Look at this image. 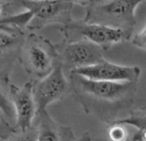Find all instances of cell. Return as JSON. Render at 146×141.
<instances>
[{"label": "cell", "instance_id": "1", "mask_svg": "<svg viewBox=\"0 0 146 141\" xmlns=\"http://www.w3.org/2000/svg\"><path fill=\"white\" fill-rule=\"evenodd\" d=\"M137 82H109L87 78L70 72L71 93L84 111L111 125L131 108Z\"/></svg>", "mask_w": 146, "mask_h": 141}, {"label": "cell", "instance_id": "2", "mask_svg": "<svg viewBox=\"0 0 146 141\" xmlns=\"http://www.w3.org/2000/svg\"><path fill=\"white\" fill-rule=\"evenodd\" d=\"M18 60L26 72L35 79L46 77L59 62L56 45L35 34H30L24 40Z\"/></svg>", "mask_w": 146, "mask_h": 141}, {"label": "cell", "instance_id": "3", "mask_svg": "<svg viewBox=\"0 0 146 141\" xmlns=\"http://www.w3.org/2000/svg\"><path fill=\"white\" fill-rule=\"evenodd\" d=\"M144 0H108L88 5L84 21L132 31L135 11Z\"/></svg>", "mask_w": 146, "mask_h": 141}, {"label": "cell", "instance_id": "4", "mask_svg": "<svg viewBox=\"0 0 146 141\" xmlns=\"http://www.w3.org/2000/svg\"><path fill=\"white\" fill-rule=\"evenodd\" d=\"M61 31L64 41L87 40L99 46L102 50H108L114 44L129 41L132 34L130 30L87 23L84 20H72L64 25Z\"/></svg>", "mask_w": 146, "mask_h": 141}, {"label": "cell", "instance_id": "5", "mask_svg": "<svg viewBox=\"0 0 146 141\" xmlns=\"http://www.w3.org/2000/svg\"><path fill=\"white\" fill-rule=\"evenodd\" d=\"M29 11L33 18L28 25L31 30L39 29L50 23L67 24L72 21L71 11L74 3L68 0H14Z\"/></svg>", "mask_w": 146, "mask_h": 141}, {"label": "cell", "instance_id": "6", "mask_svg": "<svg viewBox=\"0 0 146 141\" xmlns=\"http://www.w3.org/2000/svg\"><path fill=\"white\" fill-rule=\"evenodd\" d=\"M58 53V61L63 68L70 69V72L82 67L93 65L101 62L102 49L95 43L87 40L64 41L56 45Z\"/></svg>", "mask_w": 146, "mask_h": 141}, {"label": "cell", "instance_id": "7", "mask_svg": "<svg viewBox=\"0 0 146 141\" xmlns=\"http://www.w3.org/2000/svg\"><path fill=\"white\" fill-rule=\"evenodd\" d=\"M71 92L70 81L64 74V68L58 62L46 77L33 79V95L37 112L46 109V107L66 97Z\"/></svg>", "mask_w": 146, "mask_h": 141}, {"label": "cell", "instance_id": "8", "mask_svg": "<svg viewBox=\"0 0 146 141\" xmlns=\"http://www.w3.org/2000/svg\"><path fill=\"white\" fill-rule=\"evenodd\" d=\"M70 72L98 81L137 82L141 74V69L138 66L116 65L104 59L97 64L73 70Z\"/></svg>", "mask_w": 146, "mask_h": 141}, {"label": "cell", "instance_id": "9", "mask_svg": "<svg viewBox=\"0 0 146 141\" xmlns=\"http://www.w3.org/2000/svg\"><path fill=\"white\" fill-rule=\"evenodd\" d=\"M10 99L16 113V127L21 131H26L33 126L37 107L33 95V80L26 83L22 88L11 84Z\"/></svg>", "mask_w": 146, "mask_h": 141}, {"label": "cell", "instance_id": "10", "mask_svg": "<svg viewBox=\"0 0 146 141\" xmlns=\"http://www.w3.org/2000/svg\"><path fill=\"white\" fill-rule=\"evenodd\" d=\"M24 40L23 31L11 33L0 29V83L2 84L10 85V76Z\"/></svg>", "mask_w": 146, "mask_h": 141}, {"label": "cell", "instance_id": "11", "mask_svg": "<svg viewBox=\"0 0 146 141\" xmlns=\"http://www.w3.org/2000/svg\"><path fill=\"white\" fill-rule=\"evenodd\" d=\"M33 124L38 130L37 141H77L71 127L56 122L46 109L36 113Z\"/></svg>", "mask_w": 146, "mask_h": 141}, {"label": "cell", "instance_id": "12", "mask_svg": "<svg viewBox=\"0 0 146 141\" xmlns=\"http://www.w3.org/2000/svg\"><path fill=\"white\" fill-rule=\"evenodd\" d=\"M32 18L33 14L29 11L5 18H0V29L11 33L22 31L21 28L28 27Z\"/></svg>", "mask_w": 146, "mask_h": 141}, {"label": "cell", "instance_id": "13", "mask_svg": "<svg viewBox=\"0 0 146 141\" xmlns=\"http://www.w3.org/2000/svg\"><path fill=\"white\" fill-rule=\"evenodd\" d=\"M128 113V116L118 119L113 123L132 126L137 130H146V106L130 109Z\"/></svg>", "mask_w": 146, "mask_h": 141}, {"label": "cell", "instance_id": "14", "mask_svg": "<svg viewBox=\"0 0 146 141\" xmlns=\"http://www.w3.org/2000/svg\"><path fill=\"white\" fill-rule=\"evenodd\" d=\"M38 138V130L35 125L27 129L26 131L18 130L12 134L9 138L2 141H37Z\"/></svg>", "mask_w": 146, "mask_h": 141}, {"label": "cell", "instance_id": "15", "mask_svg": "<svg viewBox=\"0 0 146 141\" xmlns=\"http://www.w3.org/2000/svg\"><path fill=\"white\" fill-rule=\"evenodd\" d=\"M109 141H129L128 133L125 125L113 123L109 125L108 130Z\"/></svg>", "mask_w": 146, "mask_h": 141}, {"label": "cell", "instance_id": "16", "mask_svg": "<svg viewBox=\"0 0 146 141\" xmlns=\"http://www.w3.org/2000/svg\"><path fill=\"white\" fill-rule=\"evenodd\" d=\"M5 114L3 110L0 108V139L5 140L9 138L12 134H14L17 128L16 126H12L5 117Z\"/></svg>", "mask_w": 146, "mask_h": 141}, {"label": "cell", "instance_id": "17", "mask_svg": "<svg viewBox=\"0 0 146 141\" xmlns=\"http://www.w3.org/2000/svg\"><path fill=\"white\" fill-rule=\"evenodd\" d=\"M0 108L3 110L4 114H5L7 118H10V119L15 118L16 113H15V109L12 105V102L10 97H8L6 94H5V92L3 91L1 88H0Z\"/></svg>", "mask_w": 146, "mask_h": 141}, {"label": "cell", "instance_id": "18", "mask_svg": "<svg viewBox=\"0 0 146 141\" xmlns=\"http://www.w3.org/2000/svg\"><path fill=\"white\" fill-rule=\"evenodd\" d=\"M131 43L134 46L146 51V24L141 32L136 34L131 38Z\"/></svg>", "mask_w": 146, "mask_h": 141}, {"label": "cell", "instance_id": "19", "mask_svg": "<svg viewBox=\"0 0 146 141\" xmlns=\"http://www.w3.org/2000/svg\"><path fill=\"white\" fill-rule=\"evenodd\" d=\"M68 1H70L72 3H77L82 5H90L93 3H95L96 0H68Z\"/></svg>", "mask_w": 146, "mask_h": 141}, {"label": "cell", "instance_id": "20", "mask_svg": "<svg viewBox=\"0 0 146 141\" xmlns=\"http://www.w3.org/2000/svg\"><path fill=\"white\" fill-rule=\"evenodd\" d=\"M77 141H91V136H90V134L89 132H85Z\"/></svg>", "mask_w": 146, "mask_h": 141}, {"label": "cell", "instance_id": "21", "mask_svg": "<svg viewBox=\"0 0 146 141\" xmlns=\"http://www.w3.org/2000/svg\"><path fill=\"white\" fill-rule=\"evenodd\" d=\"M2 12H3V5L0 4V15L2 14Z\"/></svg>", "mask_w": 146, "mask_h": 141}]
</instances>
